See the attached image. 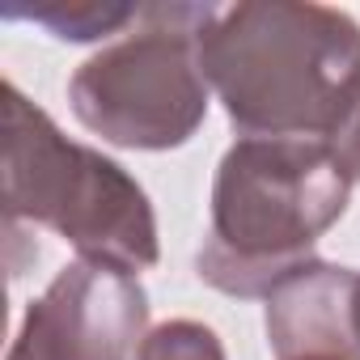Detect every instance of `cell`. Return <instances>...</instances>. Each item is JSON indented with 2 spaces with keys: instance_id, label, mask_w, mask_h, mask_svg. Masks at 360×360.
Returning a JSON list of instances; mask_svg holds the SVG:
<instances>
[{
  "instance_id": "obj_4",
  "label": "cell",
  "mask_w": 360,
  "mask_h": 360,
  "mask_svg": "<svg viewBox=\"0 0 360 360\" xmlns=\"http://www.w3.org/2000/svg\"><path fill=\"white\" fill-rule=\"evenodd\" d=\"M212 9L187 0L140 5L136 26L72 72V115L119 148L165 153L187 144L212 94L200 60V34Z\"/></svg>"
},
{
  "instance_id": "obj_8",
  "label": "cell",
  "mask_w": 360,
  "mask_h": 360,
  "mask_svg": "<svg viewBox=\"0 0 360 360\" xmlns=\"http://www.w3.org/2000/svg\"><path fill=\"white\" fill-rule=\"evenodd\" d=\"M136 360H225V343L195 318H174L144 335Z\"/></svg>"
},
{
  "instance_id": "obj_2",
  "label": "cell",
  "mask_w": 360,
  "mask_h": 360,
  "mask_svg": "<svg viewBox=\"0 0 360 360\" xmlns=\"http://www.w3.org/2000/svg\"><path fill=\"white\" fill-rule=\"evenodd\" d=\"M352 187L356 178L330 140L242 136L217 165L212 221L195 255L200 280L267 301L314 263V246L347 212Z\"/></svg>"
},
{
  "instance_id": "obj_7",
  "label": "cell",
  "mask_w": 360,
  "mask_h": 360,
  "mask_svg": "<svg viewBox=\"0 0 360 360\" xmlns=\"http://www.w3.org/2000/svg\"><path fill=\"white\" fill-rule=\"evenodd\" d=\"M9 22H34L64 43H98L110 34H127L140 18L131 0H9Z\"/></svg>"
},
{
  "instance_id": "obj_5",
  "label": "cell",
  "mask_w": 360,
  "mask_h": 360,
  "mask_svg": "<svg viewBox=\"0 0 360 360\" xmlns=\"http://www.w3.org/2000/svg\"><path fill=\"white\" fill-rule=\"evenodd\" d=\"M148 326V297L123 267L72 259L30 301L9 360H131Z\"/></svg>"
},
{
  "instance_id": "obj_1",
  "label": "cell",
  "mask_w": 360,
  "mask_h": 360,
  "mask_svg": "<svg viewBox=\"0 0 360 360\" xmlns=\"http://www.w3.org/2000/svg\"><path fill=\"white\" fill-rule=\"evenodd\" d=\"M200 60L242 136L339 140L360 110V26L314 0L217 5Z\"/></svg>"
},
{
  "instance_id": "obj_6",
  "label": "cell",
  "mask_w": 360,
  "mask_h": 360,
  "mask_svg": "<svg viewBox=\"0 0 360 360\" xmlns=\"http://www.w3.org/2000/svg\"><path fill=\"white\" fill-rule=\"evenodd\" d=\"M276 360H360V271L305 263L267 297Z\"/></svg>"
},
{
  "instance_id": "obj_9",
  "label": "cell",
  "mask_w": 360,
  "mask_h": 360,
  "mask_svg": "<svg viewBox=\"0 0 360 360\" xmlns=\"http://www.w3.org/2000/svg\"><path fill=\"white\" fill-rule=\"evenodd\" d=\"M335 148H339L343 165L352 169V178H356V183H360V110L352 115V123L343 127V136L335 140Z\"/></svg>"
},
{
  "instance_id": "obj_3",
  "label": "cell",
  "mask_w": 360,
  "mask_h": 360,
  "mask_svg": "<svg viewBox=\"0 0 360 360\" xmlns=\"http://www.w3.org/2000/svg\"><path fill=\"white\" fill-rule=\"evenodd\" d=\"M43 225L81 259L144 271L161 259L157 217L136 178L68 140L43 106L5 85V225Z\"/></svg>"
}]
</instances>
